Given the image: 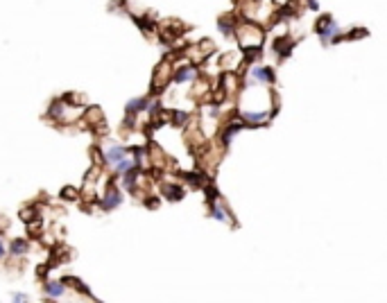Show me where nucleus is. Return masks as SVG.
Listing matches in <instances>:
<instances>
[{"mask_svg":"<svg viewBox=\"0 0 387 303\" xmlns=\"http://www.w3.org/2000/svg\"><path fill=\"white\" fill-rule=\"evenodd\" d=\"M75 195H77V192L70 190V188H66V190H64V197H75Z\"/></svg>","mask_w":387,"mask_h":303,"instance_id":"6ab92c4d","label":"nucleus"},{"mask_svg":"<svg viewBox=\"0 0 387 303\" xmlns=\"http://www.w3.org/2000/svg\"><path fill=\"white\" fill-rule=\"evenodd\" d=\"M111 167H113V174L123 176L125 172H129V170H132V167H136V163H134V158H132V156H129V154H127V156H125V158H120V161H118V163H113Z\"/></svg>","mask_w":387,"mask_h":303,"instance_id":"0eeeda50","label":"nucleus"},{"mask_svg":"<svg viewBox=\"0 0 387 303\" xmlns=\"http://www.w3.org/2000/svg\"><path fill=\"white\" fill-rule=\"evenodd\" d=\"M335 32H338V25H335V23H331V25H329V29L324 32V39H329V36H331V34H335Z\"/></svg>","mask_w":387,"mask_h":303,"instance_id":"f3484780","label":"nucleus"},{"mask_svg":"<svg viewBox=\"0 0 387 303\" xmlns=\"http://www.w3.org/2000/svg\"><path fill=\"white\" fill-rule=\"evenodd\" d=\"M43 292L48 299H61L68 292V285H66L64 281H48V283L43 285Z\"/></svg>","mask_w":387,"mask_h":303,"instance_id":"f03ea898","label":"nucleus"},{"mask_svg":"<svg viewBox=\"0 0 387 303\" xmlns=\"http://www.w3.org/2000/svg\"><path fill=\"white\" fill-rule=\"evenodd\" d=\"M251 77H254L256 82H260V84L272 82V73L267 68H263V66H256V68L251 70Z\"/></svg>","mask_w":387,"mask_h":303,"instance_id":"1a4fd4ad","label":"nucleus"},{"mask_svg":"<svg viewBox=\"0 0 387 303\" xmlns=\"http://www.w3.org/2000/svg\"><path fill=\"white\" fill-rule=\"evenodd\" d=\"M5 256H7V247L2 242V238H0V258H5Z\"/></svg>","mask_w":387,"mask_h":303,"instance_id":"a211bd4d","label":"nucleus"},{"mask_svg":"<svg viewBox=\"0 0 387 303\" xmlns=\"http://www.w3.org/2000/svg\"><path fill=\"white\" fill-rule=\"evenodd\" d=\"M240 125H231V127H229V132H224V143H226V145H229V143H231V138H233L235 136V134H238V132H240Z\"/></svg>","mask_w":387,"mask_h":303,"instance_id":"f8f14e48","label":"nucleus"},{"mask_svg":"<svg viewBox=\"0 0 387 303\" xmlns=\"http://www.w3.org/2000/svg\"><path fill=\"white\" fill-rule=\"evenodd\" d=\"M11 301H16V303H25V301H29V297H27V294H18V292H16L14 297H11Z\"/></svg>","mask_w":387,"mask_h":303,"instance_id":"dca6fc26","label":"nucleus"},{"mask_svg":"<svg viewBox=\"0 0 387 303\" xmlns=\"http://www.w3.org/2000/svg\"><path fill=\"white\" fill-rule=\"evenodd\" d=\"M195 77H197V68H193V66H182V68L175 70V82L177 84H188Z\"/></svg>","mask_w":387,"mask_h":303,"instance_id":"423d86ee","label":"nucleus"},{"mask_svg":"<svg viewBox=\"0 0 387 303\" xmlns=\"http://www.w3.org/2000/svg\"><path fill=\"white\" fill-rule=\"evenodd\" d=\"M147 104H150V100H147V98H134V100H129V102H127L129 123H132L138 113H147Z\"/></svg>","mask_w":387,"mask_h":303,"instance_id":"20e7f679","label":"nucleus"},{"mask_svg":"<svg viewBox=\"0 0 387 303\" xmlns=\"http://www.w3.org/2000/svg\"><path fill=\"white\" fill-rule=\"evenodd\" d=\"M211 215L215 217L217 222H226V213H224V208H222L220 204H215L213 206V210H211Z\"/></svg>","mask_w":387,"mask_h":303,"instance_id":"9b49d317","label":"nucleus"},{"mask_svg":"<svg viewBox=\"0 0 387 303\" xmlns=\"http://www.w3.org/2000/svg\"><path fill=\"white\" fill-rule=\"evenodd\" d=\"M166 195L170 197V199H179V197H182L184 192L179 190V188H175V186H168V188H166Z\"/></svg>","mask_w":387,"mask_h":303,"instance_id":"ddd939ff","label":"nucleus"},{"mask_svg":"<svg viewBox=\"0 0 387 303\" xmlns=\"http://www.w3.org/2000/svg\"><path fill=\"white\" fill-rule=\"evenodd\" d=\"M120 204H123V192L118 190V188H109L107 195L102 197V208L104 210H113V208H118Z\"/></svg>","mask_w":387,"mask_h":303,"instance_id":"7ed1b4c3","label":"nucleus"},{"mask_svg":"<svg viewBox=\"0 0 387 303\" xmlns=\"http://www.w3.org/2000/svg\"><path fill=\"white\" fill-rule=\"evenodd\" d=\"M186 118H188V113H184V111H175V123L179 125V123H186Z\"/></svg>","mask_w":387,"mask_h":303,"instance_id":"4468645a","label":"nucleus"},{"mask_svg":"<svg viewBox=\"0 0 387 303\" xmlns=\"http://www.w3.org/2000/svg\"><path fill=\"white\" fill-rule=\"evenodd\" d=\"M242 118L245 120H249V123H263V120H267V113L265 111H242Z\"/></svg>","mask_w":387,"mask_h":303,"instance_id":"9d476101","label":"nucleus"},{"mask_svg":"<svg viewBox=\"0 0 387 303\" xmlns=\"http://www.w3.org/2000/svg\"><path fill=\"white\" fill-rule=\"evenodd\" d=\"M217 27H220L222 34H231V25L224 23V20H220V23H217Z\"/></svg>","mask_w":387,"mask_h":303,"instance_id":"2eb2a0df","label":"nucleus"},{"mask_svg":"<svg viewBox=\"0 0 387 303\" xmlns=\"http://www.w3.org/2000/svg\"><path fill=\"white\" fill-rule=\"evenodd\" d=\"M29 251V242L27 240H23V238H16L14 242L9 245V254L11 256H25Z\"/></svg>","mask_w":387,"mask_h":303,"instance_id":"6e6552de","label":"nucleus"},{"mask_svg":"<svg viewBox=\"0 0 387 303\" xmlns=\"http://www.w3.org/2000/svg\"><path fill=\"white\" fill-rule=\"evenodd\" d=\"M141 170H143V167L136 165V167H132L129 172H125V174H123V188L127 192H134L138 188V176H141Z\"/></svg>","mask_w":387,"mask_h":303,"instance_id":"39448f33","label":"nucleus"},{"mask_svg":"<svg viewBox=\"0 0 387 303\" xmlns=\"http://www.w3.org/2000/svg\"><path fill=\"white\" fill-rule=\"evenodd\" d=\"M129 147H125V145H111V147H107L104 150V163L107 165H113V163H118L120 158H125L129 154Z\"/></svg>","mask_w":387,"mask_h":303,"instance_id":"f257e3e1","label":"nucleus"}]
</instances>
